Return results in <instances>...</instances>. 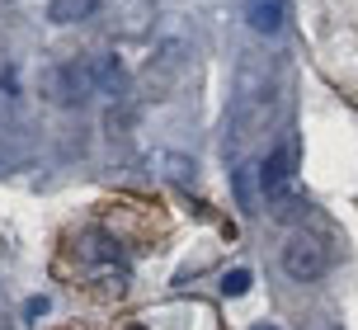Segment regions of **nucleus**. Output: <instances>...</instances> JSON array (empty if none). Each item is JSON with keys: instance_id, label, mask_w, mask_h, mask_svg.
<instances>
[{"instance_id": "nucleus-1", "label": "nucleus", "mask_w": 358, "mask_h": 330, "mask_svg": "<svg viewBox=\"0 0 358 330\" xmlns=\"http://www.w3.org/2000/svg\"><path fill=\"white\" fill-rule=\"evenodd\" d=\"M283 109V90L268 71H245L236 85V104H231V137L236 142H250L278 118Z\"/></svg>"}, {"instance_id": "nucleus-2", "label": "nucleus", "mask_w": 358, "mask_h": 330, "mask_svg": "<svg viewBox=\"0 0 358 330\" xmlns=\"http://www.w3.org/2000/svg\"><path fill=\"white\" fill-rule=\"evenodd\" d=\"M94 90H99V85H94V71H90V57L85 62H62V66H52V71L43 76V94H48L52 104H62V109L85 104Z\"/></svg>"}, {"instance_id": "nucleus-3", "label": "nucleus", "mask_w": 358, "mask_h": 330, "mask_svg": "<svg viewBox=\"0 0 358 330\" xmlns=\"http://www.w3.org/2000/svg\"><path fill=\"white\" fill-rule=\"evenodd\" d=\"M283 269L287 278H297V283H316V278L330 269V245L316 236H292L283 245Z\"/></svg>"}, {"instance_id": "nucleus-4", "label": "nucleus", "mask_w": 358, "mask_h": 330, "mask_svg": "<svg viewBox=\"0 0 358 330\" xmlns=\"http://www.w3.org/2000/svg\"><path fill=\"white\" fill-rule=\"evenodd\" d=\"M241 15H245V24H250L255 34L273 38L278 29H283V19H287V0H245Z\"/></svg>"}, {"instance_id": "nucleus-5", "label": "nucleus", "mask_w": 358, "mask_h": 330, "mask_svg": "<svg viewBox=\"0 0 358 330\" xmlns=\"http://www.w3.org/2000/svg\"><path fill=\"white\" fill-rule=\"evenodd\" d=\"M231 194H236V203H241V213H259V194H264V184H259V165H236Z\"/></svg>"}, {"instance_id": "nucleus-6", "label": "nucleus", "mask_w": 358, "mask_h": 330, "mask_svg": "<svg viewBox=\"0 0 358 330\" xmlns=\"http://www.w3.org/2000/svg\"><path fill=\"white\" fill-rule=\"evenodd\" d=\"M90 71H94V85L104 94H123L127 90V71H123V62L118 57H90Z\"/></svg>"}, {"instance_id": "nucleus-7", "label": "nucleus", "mask_w": 358, "mask_h": 330, "mask_svg": "<svg viewBox=\"0 0 358 330\" xmlns=\"http://www.w3.org/2000/svg\"><path fill=\"white\" fill-rule=\"evenodd\" d=\"M99 10V0H48V19L52 24H80Z\"/></svg>"}, {"instance_id": "nucleus-8", "label": "nucleus", "mask_w": 358, "mask_h": 330, "mask_svg": "<svg viewBox=\"0 0 358 330\" xmlns=\"http://www.w3.org/2000/svg\"><path fill=\"white\" fill-rule=\"evenodd\" d=\"M156 165H161V175H165V180L179 184V189H189V184H194V161H189V156H179V151H165V156H161Z\"/></svg>"}, {"instance_id": "nucleus-9", "label": "nucleus", "mask_w": 358, "mask_h": 330, "mask_svg": "<svg viewBox=\"0 0 358 330\" xmlns=\"http://www.w3.org/2000/svg\"><path fill=\"white\" fill-rule=\"evenodd\" d=\"M250 283H255L250 269H227V274H222V297H245Z\"/></svg>"}, {"instance_id": "nucleus-10", "label": "nucleus", "mask_w": 358, "mask_h": 330, "mask_svg": "<svg viewBox=\"0 0 358 330\" xmlns=\"http://www.w3.org/2000/svg\"><path fill=\"white\" fill-rule=\"evenodd\" d=\"M255 330H278V326H255Z\"/></svg>"}, {"instance_id": "nucleus-11", "label": "nucleus", "mask_w": 358, "mask_h": 330, "mask_svg": "<svg viewBox=\"0 0 358 330\" xmlns=\"http://www.w3.org/2000/svg\"><path fill=\"white\" fill-rule=\"evenodd\" d=\"M132 330H137V326H132Z\"/></svg>"}]
</instances>
